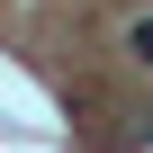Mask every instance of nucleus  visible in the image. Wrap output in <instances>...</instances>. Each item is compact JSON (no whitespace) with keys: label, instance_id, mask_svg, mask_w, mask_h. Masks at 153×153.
<instances>
[{"label":"nucleus","instance_id":"obj_1","mask_svg":"<svg viewBox=\"0 0 153 153\" xmlns=\"http://www.w3.org/2000/svg\"><path fill=\"white\" fill-rule=\"evenodd\" d=\"M126 45H135V63H153V18H135V27H126Z\"/></svg>","mask_w":153,"mask_h":153}]
</instances>
